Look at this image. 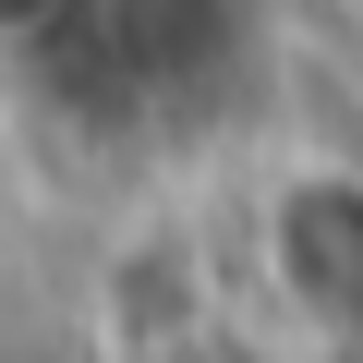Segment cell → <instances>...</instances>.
I'll return each instance as SVG.
<instances>
[{
	"instance_id": "6da1fadb",
	"label": "cell",
	"mask_w": 363,
	"mask_h": 363,
	"mask_svg": "<svg viewBox=\"0 0 363 363\" xmlns=\"http://www.w3.org/2000/svg\"><path fill=\"white\" fill-rule=\"evenodd\" d=\"M255 303L303 351H363V157H291L255 194Z\"/></svg>"
}]
</instances>
